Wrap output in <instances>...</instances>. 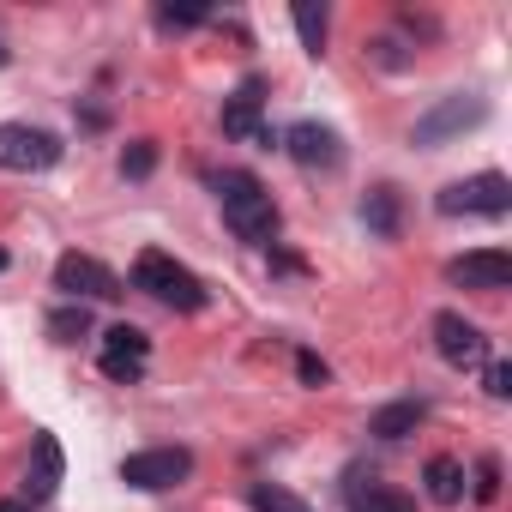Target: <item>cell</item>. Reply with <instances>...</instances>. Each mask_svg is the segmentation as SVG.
<instances>
[{
    "instance_id": "obj_1",
    "label": "cell",
    "mask_w": 512,
    "mask_h": 512,
    "mask_svg": "<svg viewBox=\"0 0 512 512\" xmlns=\"http://www.w3.org/2000/svg\"><path fill=\"white\" fill-rule=\"evenodd\" d=\"M217 199H223V223H229L247 247H272V235H278V205H272V193H266L260 175H247V169L217 175Z\"/></svg>"
},
{
    "instance_id": "obj_2",
    "label": "cell",
    "mask_w": 512,
    "mask_h": 512,
    "mask_svg": "<svg viewBox=\"0 0 512 512\" xmlns=\"http://www.w3.org/2000/svg\"><path fill=\"white\" fill-rule=\"evenodd\" d=\"M133 284H139L145 296H157L163 308H181V314L205 308V284H199L187 266H175L169 253H139V260H133Z\"/></svg>"
},
{
    "instance_id": "obj_3",
    "label": "cell",
    "mask_w": 512,
    "mask_h": 512,
    "mask_svg": "<svg viewBox=\"0 0 512 512\" xmlns=\"http://www.w3.org/2000/svg\"><path fill=\"white\" fill-rule=\"evenodd\" d=\"M446 217H506L512 211V181L506 175H470V181H452L440 199H434Z\"/></svg>"
},
{
    "instance_id": "obj_4",
    "label": "cell",
    "mask_w": 512,
    "mask_h": 512,
    "mask_svg": "<svg viewBox=\"0 0 512 512\" xmlns=\"http://www.w3.org/2000/svg\"><path fill=\"white\" fill-rule=\"evenodd\" d=\"M55 157H61V139L49 127H25V121L0 127V169L37 175V169H55Z\"/></svg>"
},
{
    "instance_id": "obj_5",
    "label": "cell",
    "mask_w": 512,
    "mask_h": 512,
    "mask_svg": "<svg viewBox=\"0 0 512 512\" xmlns=\"http://www.w3.org/2000/svg\"><path fill=\"white\" fill-rule=\"evenodd\" d=\"M187 476H193V452H181V446H151V452H133L121 464V482L145 488V494H163V488H175Z\"/></svg>"
},
{
    "instance_id": "obj_6",
    "label": "cell",
    "mask_w": 512,
    "mask_h": 512,
    "mask_svg": "<svg viewBox=\"0 0 512 512\" xmlns=\"http://www.w3.org/2000/svg\"><path fill=\"white\" fill-rule=\"evenodd\" d=\"M434 350H440V362L446 368H488V338H482V326H470L464 314H440L434 320Z\"/></svg>"
},
{
    "instance_id": "obj_7",
    "label": "cell",
    "mask_w": 512,
    "mask_h": 512,
    "mask_svg": "<svg viewBox=\"0 0 512 512\" xmlns=\"http://www.w3.org/2000/svg\"><path fill=\"white\" fill-rule=\"evenodd\" d=\"M55 290H67L73 302H103L115 296V272L103 260H91V253H61V266H55Z\"/></svg>"
},
{
    "instance_id": "obj_8",
    "label": "cell",
    "mask_w": 512,
    "mask_h": 512,
    "mask_svg": "<svg viewBox=\"0 0 512 512\" xmlns=\"http://www.w3.org/2000/svg\"><path fill=\"white\" fill-rule=\"evenodd\" d=\"M145 356H151V338H145L139 326H109L97 368H103L109 380H139V374H145Z\"/></svg>"
},
{
    "instance_id": "obj_9",
    "label": "cell",
    "mask_w": 512,
    "mask_h": 512,
    "mask_svg": "<svg viewBox=\"0 0 512 512\" xmlns=\"http://www.w3.org/2000/svg\"><path fill=\"white\" fill-rule=\"evenodd\" d=\"M446 278L464 284V290H506V284H512V253H500V247L464 253V260L446 266Z\"/></svg>"
},
{
    "instance_id": "obj_10",
    "label": "cell",
    "mask_w": 512,
    "mask_h": 512,
    "mask_svg": "<svg viewBox=\"0 0 512 512\" xmlns=\"http://www.w3.org/2000/svg\"><path fill=\"white\" fill-rule=\"evenodd\" d=\"M488 109H482V97H470V91H458V97H446L440 109H428L422 121H416V145H440L446 133H458V127H476Z\"/></svg>"
},
{
    "instance_id": "obj_11",
    "label": "cell",
    "mask_w": 512,
    "mask_h": 512,
    "mask_svg": "<svg viewBox=\"0 0 512 512\" xmlns=\"http://www.w3.org/2000/svg\"><path fill=\"white\" fill-rule=\"evenodd\" d=\"M284 151H290L302 169H338V163H344V145H338V133H332V127H320V121H302V127H290Z\"/></svg>"
},
{
    "instance_id": "obj_12",
    "label": "cell",
    "mask_w": 512,
    "mask_h": 512,
    "mask_svg": "<svg viewBox=\"0 0 512 512\" xmlns=\"http://www.w3.org/2000/svg\"><path fill=\"white\" fill-rule=\"evenodd\" d=\"M223 133H229V139H247V145H278L272 127L260 121V85H253V79L223 103Z\"/></svg>"
},
{
    "instance_id": "obj_13",
    "label": "cell",
    "mask_w": 512,
    "mask_h": 512,
    "mask_svg": "<svg viewBox=\"0 0 512 512\" xmlns=\"http://www.w3.org/2000/svg\"><path fill=\"white\" fill-rule=\"evenodd\" d=\"M55 488H61V440H55V434H37V464H31V476H25V500H31V506H49Z\"/></svg>"
},
{
    "instance_id": "obj_14",
    "label": "cell",
    "mask_w": 512,
    "mask_h": 512,
    "mask_svg": "<svg viewBox=\"0 0 512 512\" xmlns=\"http://www.w3.org/2000/svg\"><path fill=\"white\" fill-rule=\"evenodd\" d=\"M422 416H428V404H422V398H404V404L374 410L368 434H374V440H404V434H416V422H422Z\"/></svg>"
},
{
    "instance_id": "obj_15",
    "label": "cell",
    "mask_w": 512,
    "mask_h": 512,
    "mask_svg": "<svg viewBox=\"0 0 512 512\" xmlns=\"http://www.w3.org/2000/svg\"><path fill=\"white\" fill-rule=\"evenodd\" d=\"M422 482H428V500L434 506H458L464 500V464L458 458H428Z\"/></svg>"
},
{
    "instance_id": "obj_16",
    "label": "cell",
    "mask_w": 512,
    "mask_h": 512,
    "mask_svg": "<svg viewBox=\"0 0 512 512\" xmlns=\"http://www.w3.org/2000/svg\"><path fill=\"white\" fill-rule=\"evenodd\" d=\"M290 19H296L302 49H308V55H320V49H326V7H308V0H296V13H290Z\"/></svg>"
},
{
    "instance_id": "obj_17",
    "label": "cell",
    "mask_w": 512,
    "mask_h": 512,
    "mask_svg": "<svg viewBox=\"0 0 512 512\" xmlns=\"http://www.w3.org/2000/svg\"><path fill=\"white\" fill-rule=\"evenodd\" d=\"M362 217H368V229H374V235H398V199H392V187H380V193H368V205H362Z\"/></svg>"
},
{
    "instance_id": "obj_18",
    "label": "cell",
    "mask_w": 512,
    "mask_h": 512,
    "mask_svg": "<svg viewBox=\"0 0 512 512\" xmlns=\"http://www.w3.org/2000/svg\"><path fill=\"white\" fill-rule=\"evenodd\" d=\"M253 512H308V500H296L278 482H253Z\"/></svg>"
},
{
    "instance_id": "obj_19",
    "label": "cell",
    "mask_w": 512,
    "mask_h": 512,
    "mask_svg": "<svg viewBox=\"0 0 512 512\" xmlns=\"http://www.w3.org/2000/svg\"><path fill=\"white\" fill-rule=\"evenodd\" d=\"M49 332H55L61 344L85 338V332H91V314H85V302H79V308H55V314H49Z\"/></svg>"
},
{
    "instance_id": "obj_20",
    "label": "cell",
    "mask_w": 512,
    "mask_h": 512,
    "mask_svg": "<svg viewBox=\"0 0 512 512\" xmlns=\"http://www.w3.org/2000/svg\"><path fill=\"white\" fill-rule=\"evenodd\" d=\"M205 19H211L205 7H163V13H157L163 31H193V25H205Z\"/></svg>"
},
{
    "instance_id": "obj_21",
    "label": "cell",
    "mask_w": 512,
    "mask_h": 512,
    "mask_svg": "<svg viewBox=\"0 0 512 512\" xmlns=\"http://www.w3.org/2000/svg\"><path fill=\"white\" fill-rule=\"evenodd\" d=\"M482 392H488V398H512V368H506V362H488V368H482Z\"/></svg>"
},
{
    "instance_id": "obj_22",
    "label": "cell",
    "mask_w": 512,
    "mask_h": 512,
    "mask_svg": "<svg viewBox=\"0 0 512 512\" xmlns=\"http://www.w3.org/2000/svg\"><path fill=\"white\" fill-rule=\"evenodd\" d=\"M494 494H500V464L482 458V464H476V500H494Z\"/></svg>"
},
{
    "instance_id": "obj_23",
    "label": "cell",
    "mask_w": 512,
    "mask_h": 512,
    "mask_svg": "<svg viewBox=\"0 0 512 512\" xmlns=\"http://www.w3.org/2000/svg\"><path fill=\"white\" fill-rule=\"evenodd\" d=\"M151 163H157V151H151L145 139H139V145H133V151L121 157V169H127V175H151Z\"/></svg>"
},
{
    "instance_id": "obj_24",
    "label": "cell",
    "mask_w": 512,
    "mask_h": 512,
    "mask_svg": "<svg viewBox=\"0 0 512 512\" xmlns=\"http://www.w3.org/2000/svg\"><path fill=\"white\" fill-rule=\"evenodd\" d=\"M296 374H302L308 386H326V380H332V374H326V362H320V356H308V350L296 356Z\"/></svg>"
},
{
    "instance_id": "obj_25",
    "label": "cell",
    "mask_w": 512,
    "mask_h": 512,
    "mask_svg": "<svg viewBox=\"0 0 512 512\" xmlns=\"http://www.w3.org/2000/svg\"><path fill=\"white\" fill-rule=\"evenodd\" d=\"M0 512H37L31 500H0Z\"/></svg>"
},
{
    "instance_id": "obj_26",
    "label": "cell",
    "mask_w": 512,
    "mask_h": 512,
    "mask_svg": "<svg viewBox=\"0 0 512 512\" xmlns=\"http://www.w3.org/2000/svg\"><path fill=\"white\" fill-rule=\"evenodd\" d=\"M7 61H13V49H7V37H0V67H7Z\"/></svg>"
},
{
    "instance_id": "obj_27",
    "label": "cell",
    "mask_w": 512,
    "mask_h": 512,
    "mask_svg": "<svg viewBox=\"0 0 512 512\" xmlns=\"http://www.w3.org/2000/svg\"><path fill=\"white\" fill-rule=\"evenodd\" d=\"M0 272H7V253H0Z\"/></svg>"
}]
</instances>
